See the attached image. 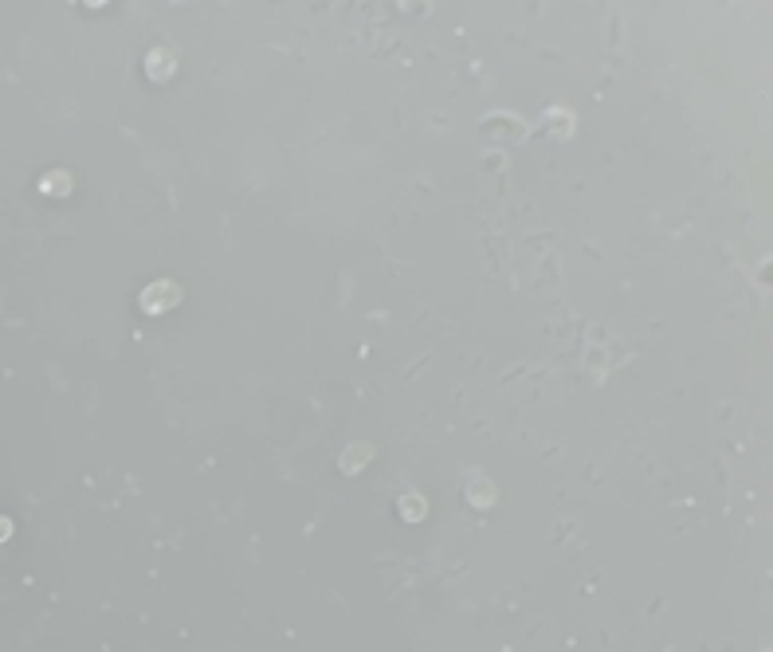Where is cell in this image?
<instances>
[{
    "label": "cell",
    "instance_id": "5b68a950",
    "mask_svg": "<svg viewBox=\"0 0 773 652\" xmlns=\"http://www.w3.org/2000/svg\"><path fill=\"white\" fill-rule=\"evenodd\" d=\"M400 515H404V519H420V515H424V499H420V496H404V499H400Z\"/></svg>",
    "mask_w": 773,
    "mask_h": 652
},
{
    "label": "cell",
    "instance_id": "7a4b0ae2",
    "mask_svg": "<svg viewBox=\"0 0 773 652\" xmlns=\"http://www.w3.org/2000/svg\"><path fill=\"white\" fill-rule=\"evenodd\" d=\"M39 193H71V177L63 173V169H51V173L39 177Z\"/></svg>",
    "mask_w": 773,
    "mask_h": 652
},
{
    "label": "cell",
    "instance_id": "277c9868",
    "mask_svg": "<svg viewBox=\"0 0 773 652\" xmlns=\"http://www.w3.org/2000/svg\"><path fill=\"white\" fill-rule=\"evenodd\" d=\"M369 456H373V448H369V444H357V448H350V452H346V460H342V468H346L350 476H354V472L361 468V460H369Z\"/></svg>",
    "mask_w": 773,
    "mask_h": 652
},
{
    "label": "cell",
    "instance_id": "3957f363",
    "mask_svg": "<svg viewBox=\"0 0 773 652\" xmlns=\"http://www.w3.org/2000/svg\"><path fill=\"white\" fill-rule=\"evenodd\" d=\"M471 503L475 507H491L495 503V487L487 479H471Z\"/></svg>",
    "mask_w": 773,
    "mask_h": 652
},
{
    "label": "cell",
    "instance_id": "8992f818",
    "mask_svg": "<svg viewBox=\"0 0 773 652\" xmlns=\"http://www.w3.org/2000/svg\"><path fill=\"white\" fill-rule=\"evenodd\" d=\"M146 67H154L157 75H165V71H169V59H165V51H154V56L146 59Z\"/></svg>",
    "mask_w": 773,
    "mask_h": 652
},
{
    "label": "cell",
    "instance_id": "6da1fadb",
    "mask_svg": "<svg viewBox=\"0 0 773 652\" xmlns=\"http://www.w3.org/2000/svg\"><path fill=\"white\" fill-rule=\"evenodd\" d=\"M177 303H181V287L169 283V279H157V283H149L142 291V311H149V314H165Z\"/></svg>",
    "mask_w": 773,
    "mask_h": 652
},
{
    "label": "cell",
    "instance_id": "52a82bcc",
    "mask_svg": "<svg viewBox=\"0 0 773 652\" xmlns=\"http://www.w3.org/2000/svg\"><path fill=\"white\" fill-rule=\"evenodd\" d=\"M12 539V519L8 515H0V542H8Z\"/></svg>",
    "mask_w": 773,
    "mask_h": 652
}]
</instances>
